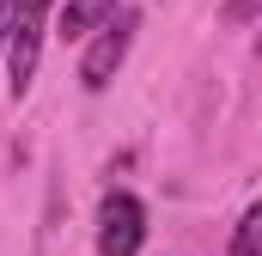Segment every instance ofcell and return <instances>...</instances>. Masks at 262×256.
Here are the masks:
<instances>
[{
	"instance_id": "8",
	"label": "cell",
	"mask_w": 262,
	"mask_h": 256,
	"mask_svg": "<svg viewBox=\"0 0 262 256\" xmlns=\"http://www.w3.org/2000/svg\"><path fill=\"white\" fill-rule=\"evenodd\" d=\"M256 55H262V37H256Z\"/></svg>"
},
{
	"instance_id": "2",
	"label": "cell",
	"mask_w": 262,
	"mask_h": 256,
	"mask_svg": "<svg viewBox=\"0 0 262 256\" xmlns=\"http://www.w3.org/2000/svg\"><path fill=\"white\" fill-rule=\"evenodd\" d=\"M128 43H134V18H116V25H104V31L92 37L85 61H79V79H85L92 92H104V86L116 79V67H122V55H128Z\"/></svg>"
},
{
	"instance_id": "1",
	"label": "cell",
	"mask_w": 262,
	"mask_h": 256,
	"mask_svg": "<svg viewBox=\"0 0 262 256\" xmlns=\"http://www.w3.org/2000/svg\"><path fill=\"white\" fill-rule=\"evenodd\" d=\"M140 238H146V214H140V201H134L128 189H110L104 207H98V250H104V256H134Z\"/></svg>"
},
{
	"instance_id": "7",
	"label": "cell",
	"mask_w": 262,
	"mask_h": 256,
	"mask_svg": "<svg viewBox=\"0 0 262 256\" xmlns=\"http://www.w3.org/2000/svg\"><path fill=\"white\" fill-rule=\"evenodd\" d=\"M250 12H262V0H232L226 6V18H250Z\"/></svg>"
},
{
	"instance_id": "3",
	"label": "cell",
	"mask_w": 262,
	"mask_h": 256,
	"mask_svg": "<svg viewBox=\"0 0 262 256\" xmlns=\"http://www.w3.org/2000/svg\"><path fill=\"white\" fill-rule=\"evenodd\" d=\"M37 37H43V0H31V12L18 18L12 43H6V79H12V98L31 92V73H37Z\"/></svg>"
},
{
	"instance_id": "4",
	"label": "cell",
	"mask_w": 262,
	"mask_h": 256,
	"mask_svg": "<svg viewBox=\"0 0 262 256\" xmlns=\"http://www.w3.org/2000/svg\"><path fill=\"white\" fill-rule=\"evenodd\" d=\"M116 6H122V0H61V12H55V37L73 43V37H85V31L116 25Z\"/></svg>"
},
{
	"instance_id": "5",
	"label": "cell",
	"mask_w": 262,
	"mask_h": 256,
	"mask_svg": "<svg viewBox=\"0 0 262 256\" xmlns=\"http://www.w3.org/2000/svg\"><path fill=\"white\" fill-rule=\"evenodd\" d=\"M232 256H262V201L238 220V232H232Z\"/></svg>"
},
{
	"instance_id": "6",
	"label": "cell",
	"mask_w": 262,
	"mask_h": 256,
	"mask_svg": "<svg viewBox=\"0 0 262 256\" xmlns=\"http://www.w3.org/2000/svg\"><path fill=\"white\" fill-rule=\"evenodd\" d=\"M31 12V0H0V49L12 43V31H18V18Z\"/></svg>"
}]
</instances>
